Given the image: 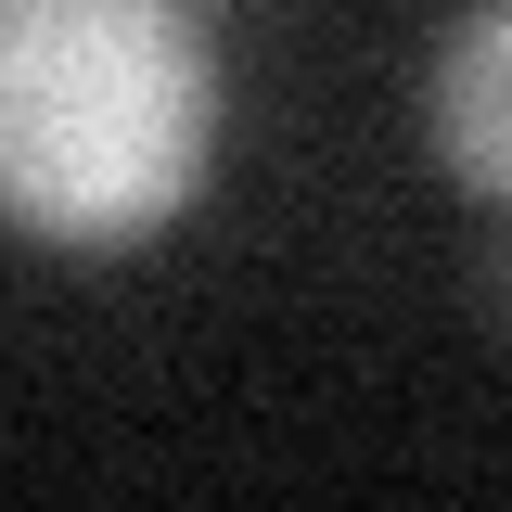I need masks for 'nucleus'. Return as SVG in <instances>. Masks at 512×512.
Returning a JSON list of instances; mask_svg holds the SVG:
<instances>
[{"mask_svg": "<svg viewBox=\"0 0 512 512\" xmlns=\"http://www.w3.org/2000/svg\"><path fill=\"white\" fill-rule=\"evenodd\" d=\"M423 141L474 205H512V0H474L423 64Z\"/></svg>", "mask_w": 512, "mask_h": 512, "instance_id": "2", "label": "nucleus"}, {"mask_svg": "<svg viewBox=\"0 0 512 512\" xmlns=\"http://www.w3.org/2000/svg\"><path fill=\"white\" fill-rule=\"evenodd\" d=\"M500 308H512V244H500Z\"/></svg>", "mask_w": 512, "mask_h": 512, "instance_id": "3", "label": "nucleus"}, {"mask_svg": "<svg viewBox=\"0 0 512 512\" xmlns=\"http://www.w3.org/2000/svg\"><path fill=\"white\" fill-rule=\"evenodd\" d=\"M218 141L192 0H0V218L26 244L167 231Z\"/></svg>", "mask_w": 512, "mask_h": 512, "instance_id": "1", "label": "nucleus"}]
</instances>
